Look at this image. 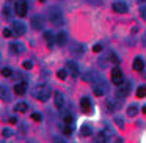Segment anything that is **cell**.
<instances>
[{
    "instance_id": "obj_1",
    "label": "cell",
    "mask_w": 146,
    "mask_h": 143,
    "mask_svg": "<svg viewBox=\"0 0 146 143\" xmlns=\"http://www.w3.org/2000/svg\"><path fill=\"white\" fill-rule=\"evenodd\" d=\"M49 19H50V22L57 27H60L64 24V16H63L60 8H52V10L49 11Z\"/></svg>"
},
{
    "instance_id": "obj_2",
    "label": "cell",
    "mask_w": 146,
    "mask_h": 143,
    "mask_svg": "<svg viewBox=\"0 0 146 143\" xmlns=\"http://www.w3.org/2000/svg\"><path fill=\"white\" fill-rule=\"evenodd\" d=\"M27 10H29V5H27L25 0H16V3H14V11H16L17 16L24 17L27 14Z\"/></svg>"
},
{
    "instance_id": "obj_3",
    "label": "cell",
    "mask_w": 146,
    "mask_h": 143,
    "mask_svg": "<svg viewBox=\"0 0 146 143\" xmlns=\"http://www.w3.org/2000/svg\"><path fill=\"white\" fill-rule=\"evenodd\" d=\"M50 94H52V91H50V88L49 86H46V85H41L38 90H36V98L39 99V101H47L49 98H50Z\"/></svg>"
},
{
    "instance_id": "obj_4",
    "label": "cell",
    "mask_w": 146,
    "mask_h": 143,
    "mask_svg": "<svg viewBox=\"0 0 146 143\" xmlns=\"http://www.w3.org/2000/svg\"><path fill=\"white\" fill-rule=\"evenodd\" d=\"M129 91H130V83L129 82L121 83V85L116 88V94L119 96V98H126V96L129 94Z\"/></svg>"
},
{
    "instance_id": "obj_5",
    "label": "cell",
    "mask_w": 146,
    "mask_h": 143,
    "mask_svg": "<svg viewBox=\"0 0 146 143\" xmlns=\"http://www.w3.org/2000/svg\"><path fill=\"white\" fill-rule=\"evenodd\" d=\"M113 11L115 13H119V14H124L127 11L126 2H123V0H116V2L113 3Z\"/></svg>"
},
{
    "instance_id": "obj_6",
    "label": "cell",
    "mask_w": 146,
    "mask_h": 143,
    "mask_svg": "<svg viewBox=\"0 0 146 143\" xmlns=\"http://www.w3.org/2000/svg\"><path fill=\"white\" fill-rule=\"evenodd\" d=\"M111 82H113L115 85H118V86L123 83V72H121L119 69H116V68L111 71Z\"/></svg>"
},
{
    "instance_id": "obj_7",
    "label": "cell",
    "mask_w": 146,
    "mask_h": 143,
    "mask_svg": "<svg viewBox=\"0 0 146 143\" xmlns=\"http://www.w3.org/2000/svg\"><path fill=\"white\" fill-rule=\"evenodd\" d=\"M11 30H13V33L16 36H21V35L25 33L27 29H25V25H24L22 22H13V29H11Z\"/></svg>"
},
{
    "instance_id": "obj_8",
    "label": "cell",
    "mask_w": 146,
    "mask_h": 143,
    "mask_svg": "<svg viewBox=\"0 0 146 143\" xmlns=\"http://www.w3.org/2000/svg\"><path fill=\"white\" fill-rule=\"evenodd\" d=\"M54 102H55V107H57L58 110H61V108L64 107V96L61 94V93H55L54 94Z\"/></svg>"
},
{
    "instance_id": "obj_9",
    "label": "cell",
    "mask_w": 146,
    "mask_h": 143,
    "mask_svg": "<svg viewBox=\"0 0 146 143\" xmlns=\"http://www.w3.org/2000/svg\"><path fill=\"white\" fill-rule=\"evenodd\" d=\"M42 25H44V19H42V16H33L32 17V27L33 29H36V30H39V29H42Z\"/></svg>"
},
{
    "instance_id": "obj_10",
    "label": "cell",
    "mask_w": 146,
    "mask_h": 143,
    "mask_svg": "<svg viewBox=\"0 0 146 143\" xmlns=\"http://www.w3.org/2000/svg\"><path fill=\"white\" fill-rule=\"evenodd\" d=\"M66 66H68V69H69V72L72 74V76H76V77L79 76V66H77L76 61H68Z\"/></svg>"
},
{
    "instance_id": "obj_11",
    "label": "cell",
    "mask_w": 146,
    "mask_h": 143,
    "mask_svg": "<svg viewBox=\"0 0 146 143\" xmlns=\"http://www.w3.org/2000/svg\"><path fill=\"white\" fill-rule=\"evenodd\" d=\"M25 91H27L25 83H16V85H14V93H16V94L22 96V94H25Z\"/></svg>"
},
{
    "instance_id": "obj_12",
    "label": "cell",
    "mask_w": 146,
    "mask_h": 143,
    "mask_svg": "<svg viewBox=\"0 0 146 143\" xmlns=\"http://www.w3.org/2000/svg\"><path fill=\"white\" fill-rule=\"evenodd\" d=\"M143 68H145V61H143V58L137 57L135 60H133V69H135V71H141Z\"/></svg>"
},
{
    "instance_id": "obj_13",
    "label": "cell",
    "mask_w": 146,
    "mask_h": 143,
    "mask_svg": "<svg viewBox=\"0 0 146 143\" xmlns=\"http://www.w3.org/2000/svg\"><path fill=\"white\" fill-rule=\"evenodd\" d=\"M80 105H82V108H83L85 112H90V110H91V101H90L88 98H82Z\"/></svg>"
},
{
    "instance_id": "obj_14",
    "label": "cell",
    "mask_w": 146,
    "mask_h": 143,
    "mask_svg": "<svg viewBox=\"0 0 146 143\" xmlns=\"http://www.w3.org/2000/svg\"><path fill=\"white\" fill-rule=\"evenodd\" d=\"M14 110H17V112H21V113H24V112L29 110V104H27V102H17V104L14 105Z\"/></svg>"
},
{
    "instance_id": "obj_15",
    "label": "cell",
    "mask_w": 146,
    "mask_h": 143,
    "mask_svg": "<svg viewBox=\"0 0 146 143\" xmlns=\"http://www.w3.org/2000/svg\"><path fill=\"white\" fill-rule=\"evenodd\" d=\"M66 39H68L66 33H64V32H60V33L57 35V44L64 46V44H66Z\"/></svg>"
},
{
    "instance_id": "obj_16",
    "label": "cell",
    "mask_w": 146,
    "mask_h": 143,
    "mask_svg": "<svg viewBox=\"0 0 146 143\" xmlns=\"http://www.w3.org/2000/svg\"><path fill=\"white\" fill-rule=\"evenodd\" d=\"M107 138L108 135L105 132H99L98 137H96V143H107Z\"/></svg>"
},
{
    "instance_id": "obj_17",
    "label": "cell",
    "mask_w": 146,
    "mask_h": 143,
    "mask_svg": "<svg viewBox=\"0 0 146 143\" xmlns=\"http://www.w3.org/2000/svg\"><path fill=\"white\" fill-rule=\"evenodd\" d=\"M80 134H82L83 137H88V135H91V127H90L88 124H83V126L80 127Z\"/></svg>"
},
{
    "instance_id": "obj_18",
    "label": "cell",
    "mask_w": 146,
    "mask_h": 143,
    "mask_svg": "<svg viewBox=\"0 0 146 143\" xmlns=\"http://www.w3.org/2000/svg\"><path fill=\"white\" fill-rule=\"evenodd\" d=\"M44 39L47 41L49 46H54V33L52 32H46L44 33Z\"/></svg>"
},
{
    "instance_id": "obj_19",
    "label": "cell",
    "mask_w": 146,
    "mask_h": 143,
    "mask_svg": "<svg viewBox=\"0 0 146 143\" xmlns=\"http://www.w3.org/2000/svg\"><path fill=\"white\" fill-rule=\"evenodd\" d=\"M137 113H138V107H137V105H130V107L127 108V115H129V116H137Z\"/></svg>"
},
{
    "instance_id": "obj_20",
    "label": "cell",
    "mask_w": 146,
    "mask_h": 143,
    "mask_svg": "<svg viewBox=\"0 0 146 143\" xmlns=\"http://www.w3.org/2000/svg\"><path fill=\"white\" fill-rule=\"evenodd\" d=\"M104 93H105V90H104V85H102V86H99V85H94V94H96V96H104Z\"/></svg>"
},
{
    "instance_id": "obj_21",
    "label": "cell",
    "mask_w": 146,
    "mask_h": 143,
    "mask_svg": "<svg viewBox=\"0 0 146 143\" xmlns=\"http://www.w3.org/2000/svg\"><path fill=\"white\" fill-rule=\"evenodd\" d=\"M57 77L60 80H64L68 77V71L66 69H60V71H57Z\"/></svg>"
},
{
    "instance_id": "obj_22",
    "label": "cell",
    "mask_w": 146,
    "mask_h": 143,
    "mask_svg": "<svg viewBox=\"0 0 146 143\" xmlns=\"http://www.w3.org/2000/svg\"><path fill=\"white\" fill-rule=\"evenodd\" d=\"M146 96V86H140L137 90V98H145Z\"/></svg>"
},
{
    "instance_id": "obj_23",
    "label": "cell",
    "mask_w": 146,
    "mask_h": 143,
    "mask_svg": "<svg viewBox=\"0 0 146 143\" xmlns=\"http://www.w3.org/2000/svg\"><path fill=\"white\" fill-rule=\"evenodd\" d=\"M10 47H11V52H16V54H19V52L22 51V49H21L22 46H21V44H16V43H13Z\"/></svg>"
},
{
    "instance_id": "obj_24",
    "label": "cell",
    "mask_w": 146,
    "mask_h": 143,
    "mask_svg": "<svg viewBox=\"0 0 146 143\" xmlns=\"http://www.w3.org/2000/svg\"><path fill=\"white\" fill-rule=\"evenodd\" d=\"M11 74H13V71H11L10 68H3V69H2V76L3 77H11Z\"/></svg>"
},
{
    "instance_id": "obj_25",
    "label": "cell",
    "mask_w": 146,
    "mask_h": 143,
    "mask_svg": "<svg viewBox=\"0 0 146 143\" xmlns=\"http://www.w3.org/2000/svg\"><path fill=\"white\" fill-rule=\"evenodd\" d=\"M115 123H116L121 129H124V121H123V118H121V116H118V115H116V116H115Z\"/></svg>"
},
{
    "instance_id": "obj_26",
    "label": "cell",
    "mask_w": 146,
    "mask_h": 143,
    "mask_svg": "<svg viewBox=\"0 0 146 143\" xmlns=\"http://www.w3.org/2000/svg\"><path fill=\"white\" fill-rule=\"evenodd\" d=\"M2 35H3L5 38H10V36H13V30H10V29H3Z\"/></svg>"
},
{
    "instance_id": "obj_27",
    "label": "cell",
    "mask_w": 146,
    "mask_h": 143,
    "mask_svg": "<svg viewBox=\"0 0 146 143\" xmlns=\"http://www.w3.org/2000/svg\"><path fill=\"white\" fill-rule=\"evenodd\" d=\"M63 121H64V124H71V123H72V116H71L69 113H66L63 116Z\"/></svg>"
},
{
    "instance_id": "obj_28",
    "label": "cell",
    "mask_w": 146,
    "mask_h": 143,
    "mask_svg": "<svg viewBox=\"0 0 146 143\" xmlns=\"http://www.w3.org/2000/svg\"><path fill=\"white\" fill-rule=\"evenodd\" d=\"M52 140H54V143H66V140H64L63 137H60V135H55Z\"/></svg>"
},
{
    "instance_id": "obj_29",
    "label": "cell",
    "mask_w": 146,
    "mask_h": 143,
    "mask_svg": "<svg viewBox=\"0 0 146 143\" xmlns=\"http://www.w3.org/2000/svg\"><path fill=\"white\" fill-rule=\"evenodd\" d=\"M71 132H72V129L69 127V124H64V126H63V134H64V135H69Z\"/></svg>"
},
{
    "instance_id": "obj_30",
    "label": "cell",
    "mask_w": 146,
    "mask_h": 143,
    "mask_svg": "<svg viewBox=\"0 0 146 143\" xmlns=\"http://www.w3.org/2000/svg\"><path fill=\"white\" fill-rule=\"evenodd\" d=\"M107 107H108V112H113L115 110V102L111 101V99H108V101H107Z\"/></svg>"
},
{
    "instance_id": "obj_31",
    "label": "cell",
    "mask_w": 146,
    "mask_h": 143,
    "mask_svg": "<svg viewBox=\"0 0 146 143\" xmlns=\"http://www.w3.org/2000/svg\"><path fill=\"white\" fill-rule=\"evenodd\" d=\"M140 14H141V17L146 21V5H143V7H140Z\"/></svg>"
},
{
    "instance_id": "obj_32",
    "label": "cell",
    "mask_w": 146,
    "mask_h": 143,
    "mask_svg": "<svg viewBox=\"0 0 146 143\" xmlns=\"http://www.w3.org/2000/svg\"><path fill=\"white\" fill-rule=\"evenodd\" d=\"M2 135H3V137H11V135H13V132H11L10 129H7V127H5V129L2 130Z\"/></svg>"
},
{
    "instance_id": "obj_33",
    "label": "cell",
    "mask_w": 146,
    "mask_h": 143,
    "mask_svg": "<svg viewBox=\"0 0 146 143\" xmlns=\"http://www.w3.org/2000/svg\"><path fill=\"white\" fill-rule=\"evenodd\" d=\"M22 66L25 68V69H32V68H33V63H32V61H24Z\"/></svg>"
},
{
    "instance_id": "obj_34",
    "label": "cell",
    "mask_w": 146,
    "mask_h": 143,
    "mask_svg": "<svg viewBox=\"0 0 146 143\" xmlns=\"http://www.w3.org/2000/svg\"><path fill=\"white\" fill-rule=\"evenodd\" d=\"M93 51H94V52H101L102 51V44H94V46H93Z\"/></svg>"
},
{
    "instance_id": "obj_35",
    "label": "cell",
    "mask_w": 146,
    "mask_h": 143,
    "mask_svg": "<svg viewBox=\"0 0 146 143\" xmlns=\"http://www.w3.org/2000/svg\"><path fill=\"white\" fill-rule=\"evenodd\" d=\"M32 120H35V121H41V115H39V113H32Z\"/></svg>"
},
{
    "instance_id": "obj_36",
    "label": "cell",
    "mask_w": 146,
    "mask_h": 143,
    "mask_svg": "<svg viewBox=\"0 0 146 143\" xmlns=\"http://www.w3.org/2000/svg\"><path fill=\"white\" fill-rule=\"evenodd\" d=\"M2 99H8V96H7V90H5V88H2Z\"/></svg>"
},
{
    "instance_id": "obj_37",
    "label": "cell",
    "mask_w": 146,
    "mask_h": 143,
    "mask_svg": "<svg viewBox=\"0 0 146 143\" xmlns=\"http://www.w3.org/2000/svg\"><path fill=\"white\" fill-rule=\"evenodd\" d=\"M3 13H5V16H10V8L5 7V8H3Z\"/></svg>"
},
{
    "instance_id": "obj_38",
    "label": "cell",
    "mask_w": 146,
    "mask_h": 143,
    "mask_svg": "<svg viewBox=\"0 0 146 143\" xmlns=\"http://www.w3.org/2000/svg\"><path fill=\"white\" fill-rule=\"evenodd\" d=\"M17 123V118H10V124H16Z\"/></svg>"
},
{
    "instance_id": "obj_39",
    "label": "cell",
    "mask_w": 146,
    "mask_h": 143,
    "mask_svg": "<svg viewBox=\"0 0 146 143\" xmlns=\"http://www.w3.org/2000/svg\"><path fill=\"white\" fill-rule=\"evenodd\" d=\"M115 143H123V138H116V140H115Z\"/></svg>"
},
{
    "instance_id": "obj_40",
    "label": "cell",
    "mask_w": 146,
    "mask_h": 143,
    "mask_svg": "<svg viewBox=\"0 0 146 143\" xmlns=\"http://www.w3.org/2000/svg\"><path fill=\"white\" fill-rule=\"evenodd\" d=\"M141 110H143V113H146V105H145V107L141 108Z\"/></svg>"
}]
</instances>
